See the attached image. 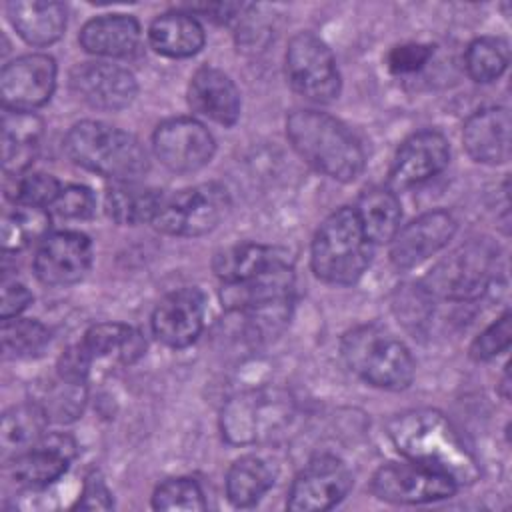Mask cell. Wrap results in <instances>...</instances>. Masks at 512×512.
I'll list each match as a JSON object with an SVG mask.
<instances>
[{
    "instance_id": "1",
    "label": "cell",
    "mask_w": 512,
    "mask_h": 512,
    "mask_svg": "<svg viewBox=\"0 0 512 512\" xmlns=\"http://www.w3.org/2000/svg\"><path fill=\"white\" fill-rule=\"evenodd\" d=\"M388 436L410 462L448 476L456 486L472 484L480 476L474 454L438 410L414 408L394 416L388 422Z\"/></svg>"
},
{
    "instance_id": "2",
    "label": "cell",
    "mask_w": 512,
    "mask_h": 512,
    "mask_svg": "<svg viewBox=\"0 0 512 512\" xmlns=\"http://www.w3.org/2000/svg\"><path fill=\"white\" fill-rule=\"evenodd\" d=\"M286 136L314 170L338 182H352L364 170L366 156L360 140L330 114L294 110L286 118Z\"/></svg>"
},
{
    "instance_id": "3",
    "label": "cell",
    "mask_w": 512,
    "mask_h": 512,
    "mask_svg": "<svg viewBox=\"0 0 512 512\" xmlns=\"http://www.w3.org/2000/svg\"><path fill=\"white\" fill-rule=\"evenodd\" d=\"M64 152L76 164L114 182H136L148 172V154L136 136L100 120L74 124Z\"/></svg>"
},
{
    "instance_id": "4",
    "label": "cell",
    "mask_w": 512,
    "mask_h": 512,
    "mask_svg": "<svg viewBox=\"0 0 512 512\" xmlns=\"http://www.w3.org/2000/svg\"><path fill=\"white\" fill-rule=\"evenodd\" d=\"M372 246L356 210L350 206L338 208L314 234L310 252L312 270L328 284H354L372 260Z\"/></svg>"
},
{
    "instance_id": "5",
    "label": "cell",
    "mask_w": 512,
    "mask_h": 512,
    "mask_svg": "<svg viewBox=\"0 0 512 512\" xmlns=\"http://www.w3.org/2000/svg\"><path fill=\"white\" fill-rule=\"evenodd\" d=\"M342 356L352 372L376 388L404 390L414 378L408 348L378 324L352 328L342 338Z\"/></svg>"
},
{
    "instance_id": "6",
    "label": "cell",
    "mask_w": 512,
    "mask_h": 512,
    "mask_svg": "<svg viewBox=\"0 0 512 512\" xmlns=\"http://www.w3.org/2000/svg\"><path fill=\"white\" fill-rule=\"evenodd\" d=\"M294 400L282 388H258L234 396L222 410V434L230 444L266 442L286 428Z\"/></svg>"
},
{
    "instance_id": "7",
    "label": "cell",
    "mask_w": 512,
    "mask_h": 512,
    "mask_svg": "<svg viewBox=\"0 0 512 512\" xmlns=\"http://www.w3.org/2000/svg\"><path fill=\"white\" fill-rule=\"evenodd\" d=\"M498 248L488 240H470L442 258L424 278L422 288L444 300H472L494 278Z\"/></svg>"
},
{
    "instance_id": "8",
    "label": "cell",
    "mask_w": 512,
    "mask_h": 512,
    "mask_svg": "<svg viewBox=\"0 0 512 512\" xmlns=\"http://www.w3.org/2000/svg\"><path fill=\"white\" fill-rule=\"evenodd\" d=\"M228 208V190L218 182H202L164 198L152 224L172 236H202L218 226Z\"/></svg>"
},
{
    "instance_id": "9",
    "label": "cell",
    "mask_w": 512,
    "mask_h": 512,
    "mask_svg": "<svg viewBox=\"0 0 512 512\" xmlns=\"http://www.w3.org/2000/svg\"><path fill=\"white\" fill-rule=\"evenodd\" d=\"M286 76L290 86L308 100L332 102L340 94L336 60L326 42L312 32H300L290 40Z\"/></svg>"
},
{
    "instance_id": "10",
    "label": "cell",
    "mask_w": 512,
    "mask_h": 512,
    "mask_svg": "<svg viewBox=\"0 0 512 512\" xmlns=\"http://www.w3.org/2000/svg\"><path fill=\"white\" fill-rule=\"evenodd\" d=\"M352 488L348 466L328 454L312 458L294 478L286 506L296 512H316L336 506Z\"/></svg>"
},
{
    "instance_id": "11",
    "label": "cell",
    "mask_w": 512,
    "mask_h": 512,
    "mask_svg": "<svg viewBox=\"0 0 512 512\" xmlns=\"http://www.w3.org/2000/svg\"><path fill=\"white\" fill-rule=\"evenodd\" d=\"M370 490L376 498L392 504H422L450 498L454 480L416 462L386 464L372 476Z\"/></svg>"
},
{
    "instance_id": "12",
    "label": "cell",
    "mask_w": 512,
    "mask_h": 512,
    "mask_svg": "<svg viewBox=\"0 0 512 512\" xmlns=\"http://www.w3.org/2000/svg\"><path fill=\"white\" fill-rule=\"evenodd\" d=\"M152 146L156 158L178 174L200 170L212 160L216 150L208 128L194 118H170L162 122L152 136Z\"/></svg>"
},
{
    "instance_id": "13",
    "label": "cell",
    "mask_w": 512,
    "mask_h": 512,
    "mask_svg": "<svg viewBox=\"0 0 512 512\" xmlns=\"http://www.w3.org/2000/svg\"><path fill=\"white\" fill-rule=\"evenodd\" d=\"M56 86V64L46 54H26L0 72V96L8 110L32 112L46 104Z\"/></svg>"
},
{
    "instance_id": "14",
    "label": "cell",
    "mask_w": 512,
    "mask_h": 512,
    "mask_svg": "<svg viewBox=\"0 0 512 512\" xmlns=\"http://www.w3.org/2000/svg\"><path fill=\"white\" fill-rule=\"evenodd\" d=\"M92 264V242L86 234L62 230L48 234L34 256V272L48 286L80 282Z\"/></svg>"
},
{
    "instance_id": "15",
    "label": "cell",
    "mask_w": 512,
    "mask_h": 512,
    "mask_svg": "<svg viewBox=\"0 0 512 512\" xmlns=\"http://www.w3.org/2000/svg\"><path fill=\"white\" fill-rule=\"evenodd\" d=\"M70 88L78 100L96 110H122L136 98L132 72L110 62H82L70 72Z\"/></svg>"
},
{
    "instance_id": "16",
    "label": "cell",
    "mask_w": 512,
    "mask_h": 512,
    "mask_svg": "<svg viewBox=\"0 0 512 512\" xmlns=\"http://www.w3.org/2000/svg\"><path fill=\"white\" fill-rule=\"evenodd\" d=\"M450 160V146L436 130H420L398 148L390 168V188L404 190L442 172Z\"/></svg>"
},
{
    "instance_id": "17",
    "label": "cell",
    "mask_w": 512,
    "mask_h": 512,
    "mask_svg": "<svg viewBox=\"0 0 512 512\" xmlns=\"http://www.w3.org/2000/svg\"><path fill=\"white\" fill-rule=\"evenodd\" d=\"M454 232L456 220L452 214L446 210L426 212L404 228H398L390 240V260L400 270L414 268L444 248Z\"/></svg>"
},
{
    "instance_id": "18",
    "label": "cell",
    "mask_w": 512,
    "mask_h": 512,
    "mask_svg": "<svg viewBox=\"0 0 512 512\" xmlns=\"http://www.w3.org/2000/svg\"><path fill=\"white\" fill-rule=\"evenodd\" d=\"M206 300L198 288H178L166 294L152 314V330L170 348L190 346L202 332Z\"/></svg>"
},
{
    "instance_id": "19",
    "label": "cell",
    "mask_w": 512,
    "mask_h": 512,
    "mask_svg": "<svg viewBox=\"0 0 512 512\" xmlns=\"http://www.w3.org/2000/svg\"><path fill=\"white\" fill-rule=\"evenodd\" d=\"M76 454V442L68 434H44V438L26 452L10 460L12 476L32 488L56 482Z\"/></svg>"
},
{
    "instance_id": "20",
    "label": "cell",
    "mask_w": 512,
    "mask_h": 512,
    "mask_svg": "<svg viewBox=\"0 0 512 512\" xmlns=\"http://www.w3.org/2000/svg\"><path fill=\"white\" fill-rule=\"evenodd\" d=\"M510 112L502 106L482 108L474 112L462 130L466 152L482 164H504L510 160Z\"/></svg>"
},
{
    "instance_id": "21",
    "label": "cell",
    "mask_w": 512,
    "mask_h": 512,
    "mask_svg": "<svg viewBox=\"0 0 512 512\" xmlns=\"http://www.w3.org/2000/svg\"><path fill=\"white\" fill-rule=\"evenodd\" d=\"M188 102L194 112L222 126H232L240 116V92L236 84L218 68L196 70L188 86Z\"/></svg>"
},
{
    "instance_id": "22",
    "label": "cell",
    "mask_w": 512,
    "mask_h": 512,
    "mask_svg": "<svg viewBox=\"0 0 512 512\" xmlns=\"http://www.w3.org/2000/svg\"><path fill=\"white\" fill-rule=\"evenodd\" d=\"M42 132H44V124L36 114L4 108L2 164H4L6 176H18L26 172V168L36 158Z\"/></svg>"
},
{
    "instance_id": "23",
    "label": "cell",
    "mask_w": 512,
    "mask_h": 512,
    "mask_svg": "<svg viewBox=\"0 0 512 512\" xmlns=\"http://www.w3.org/2000/svg\"><path fill=\"white\" fill-rule=\"evenodd\" d=\"M6 10L18 36L32 46H48L64 34L66 8L60 2L14 0Z\"/></svg>"
},
{
    "instance_id": "24",
    "label": "cell",
    "mask_w": 512,
    "mask_h": 512,
    "mask_svg": "<svg viewBox=\"0 0 512 512\" xmlns=\"http://www.w3.org/2000/svg\"><path fill=\"white\" fill-rule=\"evenodd\" d=\"M78 42L96 56H128L140 42V24L128 14H104L84 24Z\"/></svg>"
},
{
    "instance_id": "25",
    "label": "cell",
    "mask_w": 512,
    "mask_h": 512,
    "mask_svg": "<svg viewBox=\"0 0 512 512\" xmlns=\"http://www.w3.org/2000/svg\"><path fill=\"white\" fill-rule=\"evenodd\" d=\"M152 48L170 58L194 56L204 46V30L190 12H166L158 16L148 30Z\"/></svg>"
},
{
    "instance_id": "26",
    "label": "cell",
    "mask_w": 512,
    "mask_h": 512,
    "mask_svg": "<svg viewBox=\"0 0 512 512\" xmlns=\"http://www.w3.org/2000/svg\"><path fill=\"white\" fill-rule=\"evenodd\" d=\"M82 348L94 360L112 358L120 364H134L146 350L144 336L120 322H100L86 330L82 338Z\"/></svg>"
},
{
    "instance_id": "27",
    "label": "cell",
    "mask_w": 512,
    "mask_h": 512,
    "mask_svg": "<svg viewBox=\"0 0 512 512\" xmlns=\"http://www.w3.org/2000/svg\"><path fill=\"white\" fill-rule=\"evenodd\" d=\"M290 254L276 246H264V244H238L232 248H226L216 254L214 258V272L222 282H240L246 278H252L276 264L290 262Z\"/></svg>"
},
{
    "instance_id": "28",
    "label": "cell",
    "mask_w": 512,
    "mask_h": 512,
    "mask_svg": "<svg viewBox=\"0 0 512 512\" xmlns=\"http://www.w3.org/2000/svg\"><path fill=\"white\" fill-rule=\"evenodd\" d=\"M164 198L162 190L136 182H116L106 192V212L114 222L124 226L154 222Z\"/></svg>"
},
{
    "instance_id": "29",
    "label": "cell",
    "mask_w": 512,
    "mask_h": 512,
    "mask_svg": "<svg viewBox=\"0 0 512 512\" xmlns=\"http://www.w3.org/2000/svg\"><path fill=\"white\" fill-rule=\"evenodd\" d=\"M366 238L372 244H384L394 238L400 228V202L392 190L370 188L360 194L354 206Z\"/></svg>"
},
{
    "instance_id": "30",
    "label": "cell",
    "mask_w": 512,
    "mask_h": 512,
    "mask_svg": "<svg viewBox=\"0 0 512 512\" xmlns=\"http://www.w3.org/2000/svg\"><path fill=\"white\" fill-rule=\"evenodd\" d=\"M46 422H48V416L36 402L12 406L2 416V426H0V442H2L4 458L8 456L14 458L26 452L28 448L36 446L46 434L44 432Z\"/></svg>"
},
{
    "instance_id": "31",
    "label": "cell",
    "mask_w": 512,
    "mask_h": 512,
    "mask_svg": "<svg viewBox=\"0 0 512 512\" xmlns=\"http://www.w3.org/2000/svg\"><path fill=\"white\" fill-rule=\"evenodd\" d=\"M274 468L258 456L238 458L226 474V494L234 506L256 504L274 484Z\"/></svg>"
},
{
    "instance_id": "32",
    "label": "cell",
    "mask_w": 512,
    "mask_h": 512,
    "mask_svg": "<svg viewBox=\"0 0 512 512\" xmlns=\"http://www.w3.org/2000/svg\"><path fill=\"white\" fill-rule=\"evenodd\" d=\"M50 216L46 208L14 204L12 210L2 216V250L18 252L36 240L48 236Z\"/></svg>"
},
{
    "instance_id": "33",
    "label": "cell",
    "mask_w": 512,
    "mask_h": 512,
    "mask_svg": "<svg viewBox=\"0 0 512 512\" xmlns=\"http://www.w3.org/2000/svg\"><path fill=\"white\" fill-rule=\"evenodd\" d=\"M510 62V44L500 36L476 38L466 50V70L476 82L496 80Z\"/></svg>"
},
{
    "instance_id": "34",
    "label": "cell",
    "mask_w": 512,
    "mask_h": 512,
    "mask_svg": "<svg viewBox=\"0 0 512 512\" xmlns=\"http://www.w3.org/2000/svg\"><path fill=\"white\" fill-rule=\"evenodd\" d=\"M2 350L10 358H32L38 356L50 342L48 328L30 318H6L0 328Z\"/></svg>"
},
{
    "instance_id": "35",
    "label": "cell",
    "mask_w": 512,
    "mask_h": 512,
    "mask_svg": "<svg viewBox=\"0 0 512 512\" xmlns=\"http://www.w3.org/2000/svg\"><path fill=\"white\" fill-rule=\"evenodd\" d=\"M84 400H86V384L70 382L58 376L56 382H50L44 388L36 404H40L48 420L68 422L80 416Z\"/></svg>"
},
{
    "instance_id": "36",
    "label": "cell",
    "mask_w": 512,
    "mask_h": 512,
    "mask_svg": "<svg viewBox=\"0 0 512 512\" xmlns=\"http://www.w3.org/2000/svg\"><path fill=\"white\" fill-rule=\"evenodd\" d=\"M60 190H62L60 182L52 174H44V172L8 176V182H6V196L14 204H24V206L48 208L54 204Z\"/></svg>"
},
{
    "instance_id": "37",
    "label": "cell",
    "mask_w": 512,
    "mask_h": 512,
    "mask_svg": "<svg viewBox=\"0 0 512 512\" xmlns=\"http://www.w3.org/2000/svg\"><path fill=\"white\" fill-rule=\"evenodd\" d=\"M156 510H204L206 500L196 480L192 478H170L164 480L152 496Z\"/></svg>"
},
{
    "instance_id": "38",
    "label": "cell",
    "mask_w": 512,
    "mask_h": 512,
    "mask_svg": "<svg viewBox=\"0 0 512 512\" xmlns=\"http://www.w3.org/2000/svg\"><path fill=\"white\" fill-rule=\"evenodd\" d=\"M510 340H512V316L510 312H504L496 322H492L484 332H480L474 338L470 346V356L478 362L492 360L510 346Z\"/></svg>"
},
{
    "instance_id": "39",
    "label": "cell",
    "mask_w": 512,
    "mask_h": 512,
    "mask_svg": "<svg viewBox=\"0 0 512 512\" xmlns=\"http://www.w3.org/2000/svg\"><path fill=\"white\" fill-rule=\"evenodd\" d=\"M54 212L64 218H74V220H86L94 214L96 210V198L90 188L72 184L60 190L58 198L52 204Z\"/></svg>"
},
{
    "instance_id": "40",
    "label": "cell",
    "mask_w": 512,
    "mask_h": 512,
    "mask_svg": "<svg viewBox=\"0 0 512 512\" xmlns=\"http://www.w3.org/2000/svg\"><path fill=\"white\" fill-rule=\"evenodd\" d=\"M432 56V46L428 44H400V46H394L390 52H388V68L390 72L394 74H410V72H416L420 70Z\"/></svg>"
},
{
    "instance_id": "41",
    "label": "cell",
    "mask_w": 512,
    "mask_h": 512,
    "mask_svg": "<svg viewBox=\"0 0 512 512\" xmlns=\"http://www.w3.org/2000/svg\"><path fill=\"white\" fill-rule=\"evenodd\" d=\"M58 376L70 382H80L86 384V378L90 374L92 368V358L88 356V352L82 348V344H74L70 346L58 360Z\"/></svg>"
},
{
    "instance_id": "42",
    "label": "cell",
    "mask_w": 512,
    "mask_h": 512,
    "mask_svg": "<svg viewBox=\"0 0 512 512\" xmlns=\"http://www.w3.org/2000/svg\"><path fill=\"white\" fill-rule=\"evenodd\" d=\"M112 506H114L112 494L106 488L100 474H90L84 482V488L76 502V508H80V510H110Z\"/></svg>"
},
{
    "instance_id": "43",
    "label": "cell",
    "mask_w": 512,
    "mask_h": 512,
    "mask_svg": "<svg viewBox=\"0 0 512 512\" xmlns=\"http://www.w3.org/2000/svg\"><path fill=\"white\" fill-rule=\"evenodd\" d=\"M32 302L30 290L20 282H6L2 288V302H0V316L2 320L18 316L22 310L28 308Z\"/></svg>"
},
{
    "instance_id": "44",
    "label": "cell",
    "mask_w": 512,
    "mask_h": 512,
    "mask_svg": "<svg viewBox=\"0 0 512 512\" xmlns=\"http://www.w3.org/2000/svg\"><path fill=\"white\" fill-rule=\"evenodd\" d=\"M244 4H230V2H214V4H192L190 10L192 12H202L206 14V18L214 20V22H228L236 16V12H242Z\"/></svg>"
}]
</instances>
